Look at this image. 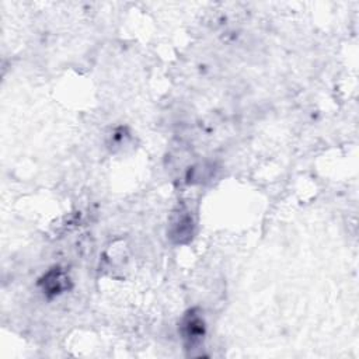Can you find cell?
<instances>
[{"instance_id": "1", "label": "cell", "mask_w": 359, "mask_h": 359, "mask_svg": "<svg viewBox=\"0 0 359 359\" xmlns=\"http://www.w3.org/2000/svg\"><path fill=\"white\" fill-rule=\"evenodd\" d=\"M180 331L187 349L196 348L205 335V321L198 309H191L182 317Z\"/></svg>"}, {"instance_id": "2", "label": "cell", "mask_w": 359, "mask_h": 359, "mask_svg": "<svg viewBox=\"0 0 359 359\" xmlns=\"http://www.w3.org/2000/svg\"><path fill=\"white\" fill-rule=\"evenodd\" d=\"M168 233L175 243H187L192 237L194 222L188 210L180 209L172 215Z\"/></svg>"}, {"instance_id": "3", "label": "cell", "mask_w": 359, "mask_h": 359, "mask_svg": "<svg viewBox=\"0 0 359 359\" xmlns=\"http://www.w3.org/2000/svg\"><path fill=\"white\" fill-rule=\"evenodd\" d=\"M39 286L48 296H56L69 289V276L63 269L55 266L41 278Z\"/></svg>"}]
</instances>
